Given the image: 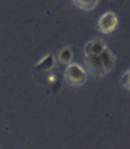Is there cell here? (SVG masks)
Instances as JSON below:
<instances>
[{
  "instance_id": "obj_1",
  "label": "cell",
  "mask_w": 130,
  "mask_h": 149,
  "mask_svg": "<svg viewBox=\"0 0 130 149\" xmlns=\"http://www.w3.org/2000/svg\"><path fill=\"white\" fill-rule=\"evenodd\" d=\"M86 70L94 77L100 78L111 71L116 64V55L107 48L100 55H84Z\"/></svg>"
},
{
  "instance_id": "obj_6",
  "label": "cell",
  "mask_w": 130,
  "mask_h": 149,
  "mask_svg": "<svg viewBox=\"0 0 130 149\" xmlns=\"http://www.w3.org/2000/svg\"><path fill=\"white\" fill-rule=\"evenodd\" d=\"M72 50L68 48V47H64L59 52H58V55H57V59H58V62L60 63V64H63V65H68V64H71V61H72Z\"/></svg>"
},
{
  "instance_id": "obj_8",
  "label": "cell",
  "mask_w": 130,
  "mask_h": 149,
  "mask_svg": "<svg viewBox=\"0 0 130 149\" xmlns=\"http://www.w3.org/2000/svg\"><path fill=\"white\" fill-rule=\"evenodd\" d=\"M121 83L125 88H128L130 91V68L128 70H125L123 72V74L121 76Z\"/></svg>"
},
{
  "instance_id": "obj_3",
  "label": "cell",
  "mask_w": 130,
  "mask_h": 149,
  "mask_svg": "<svg viewBox=\"0 0 130 149\" xmlns=\"http://www.w3.org/2000/svg\"><path fill=\"white\" fill-rule=\"evenodd\" d=\"M117 26H118V16L116 15V13H114L111 10L103 13L98 21L99 31L102 34H106V35L115 31Z\"/></svg>"
},
{
  "instance_id": "obj_5",
  "label": "cell",
  "mask_w": 130,
  "mask_h": 149,
  "mask_svg": "<svg viewBox=\"0 0 130 149\" xmlns=\"http://www.w3.org/2000/svg\"><path fill=\"white\" fill-rule=\"evenodd\" d=\"M55 63H56V59H55L53 55H52V54H48V55L43 56V57L39 59V62H37V63H36L35 68H36V69H38V70L49 71L50 69H52V68H53Z\"/></svg>"
},
{
  "instance_id": "obj_4",
  "label": "cell",
  "mask_w": 130,
  "mask_h": 149,
  "mask_svg": "<svg viewBox=\"0 0 130 149\" xmlns=\"http://www.w3.org/2000/svg\"><path fill=\"white\" fill-rule=\"evenodd\" d=\"M107 44L101 38H93L84 47V55H100L107 49Z\"/></svg>"
},
{
  "instance_id": "obj_7",
  "label": "cell",
  "mask_w": 130,
  "mask_h": 149,
  "mask_svg": "<svg viewBox=\"0 0 130 149\" xmlns=\"http://www.w3.org/2000/svg\"><path fill=\"white\" fill-rule=\"evenodd\" d=\"M73 3L84 10H91L98 5V0H74Z\"/></svg>"
},
{
  "instance_id": "obj_2",
  "label": "cell",
  "mask_w": 130,
  "mask_h": 149,
  "mask_svg": "<svg viewBox=\"0 0 130 149\" xmlns=\"http://www.w3.org/2000/svg\"><path fill=\"white\" fill-rule=\"evenodd\" d=\"M64 79L67 84L72 86L84 85L87 80V71L78 63H71L65 68Z\"/></svg>"
}]
</instances>
